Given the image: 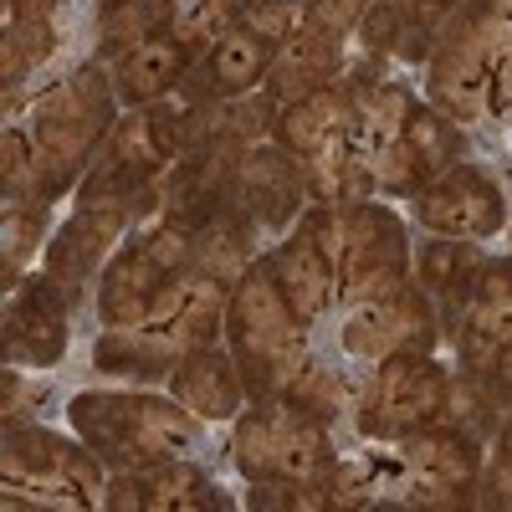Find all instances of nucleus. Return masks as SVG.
<instances>
[{"instance_id":"37","label":"nucleus","mask_w":512,"mask_h":512,"mask_svg":"<svg viewBox=\"0 0 512 512\" xmlns=\"http://www.w3.org/2000/svg\"><path fill=\"white\" fill-rule=\"evenodd\" d=\"M0 149H6V200H41V169H36V149H31V134H21V128H6V139H0Z\"/></svg>"},{"instance_id":"33","label":"nucleus","mask_w":512,"mask_h":512,"mask_svg":"<svg viewBox=\"0 0 512 512\" xmlns=\"http://www.w3.org/2000/svg\"><path fill=\"white\" fill-rule=\"evenodd\" d=\"M287 405H297L303 415H313V420H333L338 410H344V379H338L333 369H323V364H303L297 369V379L287 384V395H282Z\"/></svg>"},{"instance_id":"20","label":"nucleus","mask_w":512,"mask_h":512,"mask_svg":"<svg viewBox=\"0 0 512 512\" xmlns=\"http://www.w3.org/2000/svg\"><path fill=\"white\" fill-rule=\"evenodd\" d=\"M164 267L149 256L144 236H134L128 246H118L103 267V282H98V318L103 328H139L154 308V297L164 287Z\"/></svg>"},{"instance_id":"31","label":"nucleus","mask_w":512,"mask_h":512,"mask_svg":"<svg viewBox=\"0 0 512 512\" xmlns=\"http://www.w3.org/2000/svg\"><path fill=\"white\" fill-rule=\"evenodd\" d=\"M405 144L420 154V164L431 169V180H436L441 169H451L461 159V128L436 103H415L410 118H405Z\"/></svg>"},{"instance_id":"29","label":"nucleus","mask_w":512,"mask_h":512,"mask_svg":"<svg viewBox=\"0 0 512 512\" xmlns=\"http://www.w3.org/2000/svg\"><path fill=\"white\" fill-rule=\"evenodd\" d=\"M47 241V200H11L6 221H0V272L6 287H21V267L36 256V246Z\"/></svg>"},{"instance_id":"36","label":"nucleus","mask_w":512,"mask_h":512,"mask_svg":"<svg viewBox=\"0 0 512 512\" xmlns=\"http://www.w3.org/2000/svg\"><path fill=\"white\" fill-rule=\"evenodd\" d=\"M246 502L267 507V512H323V507H333L328 482H251Z\"/></svg>"},{"instance_id":"18","label":"nucleus","mask_w":512,"mask_h":512,"mask_svg":"<svg viewBox=\"0 0 512 512\" xmlns=\"http://www.w3.org/2000/svg\"><path fill=\"white\" fill-rule=\"evenodd\" d=\"M267 267H272L282 297L292 303V313L303 318V323H318L328 313V303L338 297V262H333L328 241L308 221L267 256Z\"/></svg>"},{"instance_id":"14","label":"nucleus","mask_w":512,"mask_h":512,"mask_svg":"<svg viewBox=\"0 0 512 512\" xmlns=\"http://www.w3.org/2000/svg\"><path fill=\"white\" fill-rule=\"evenodd\" d=\"M123 226H134V210L128 205H77L67 216V226L47 241V267L41 272L77 303V292L98 277L103 256L118 251L113 241L123 236Z\"/></svg>"},{"instance_id":"40","label":"nucleus","mask_w":512,"mask_h":512,"mask_svg":"<svg viewBox=\"0 0 512 512\" xmlns=\"http://www.w3.org/2000/svg\"><path fill=\"white\" fill-rule=\"evenodd\" d=\"M410 16H400L390 0H374L369 6V16L359 21V41L369 52H395V41H400V26H405Z\"/></svg>"},{"instance_id":"35","label":"nucleus","mask_w":512,"mask_h":512,"mask_svg":"<svg viewBox=\"0 0 512 512\" xmlns=\"http://www.w3.org/2000/svg\"><path fill=\"white\" fill-rule=\"evenodd\" d=\"M241 26L251 36H262L277 52L282 41H292L297 31H303V0H251V6L241 11Z\"/></svg>"},{"instance_id":"39","label":"nucleus","mask_w":512,"mask_h":512,"mask_svg":"<svg viewBox=\"0 0 512 512\" xmlns=\"http://www.w3.org/2000/svg\"><path fill=\"white\" fill-rule=\"evenodd\" d=\"M374 0H303V26L328 31V36H349L369 16Z\"/></svg>"},{"instance_id":"25","label":"nucleus","mask_w":512,"mask_h":512,"mask_svg":"<svg viewBox=\"0 0 512 512\" xmlns=\"http://www.w3.org/2000/svg\"><path fill=\"white\" fill-rule=\"evenodd\" d=\"M349 98H354V123H349V134L359 144V154H379L390 139L405 134V118L415 108V98L400 88V82L390 77H379L374 67L364 72H349Z\"/></svg>"},{"instance_id":"12","label":"nucleus","mask_w":512,"mask_h":512,"mask_svg":"<svg viewBox=\"0 0 512 512\" xmlns=\"http://www.w3.org/2000/svg\"><path fill=\"white\" fill-rule=\"evenodd\" d=\"M226 303H231V287L190 267V272L169 277L159 287L154 308H149V318L139 328L164 338V344L175 349V359H185L195 349H210L226 333Z\"/></svg>"},{"instance_id":"41","label":"nucleus","mask_w":512,"mask_h":512,"mask_svg":"<svg viewBox=\"0 0 512 512\" xmlns=\"http://www.w3.org/2000/svg\"><path fill=\"white\" fill-rule=\"evenodd\" d=\"M487 113H492V118H502V123H512V47H507V57H502V62H497V72H492Z\"/></svg>"},{"instance_id":"2","label":"nucleus","mask_w":512,"mask_h":512,"mask_svg":"<svg viewBox=\"0 0 512 512\" xmlns=\"http://www.w3.org/2000/svg\"><path fill=\"white\" fill-rule=\"evenodd\" d=\"M226 344H231V359L246 379V395L256 405L282 400L287 384L297 379V369L308 364V323L292 313V303L282 297L267 262H256L231 287Z\"/></svg>"},{"instance_id":"17","label":"nucleus","mask_w":512,"mask_h":512,"mask_svg":"<svg viewBox=\"0 0 512 512\" xmlns=\"http://www.w3.org/2000/svg\"><path fill=\"white\" fill-rule=\"evenodd\" d=\"M456 349L466 374L487 379V369L497 364L502 349H512V262L497 256L487 262L466 292V308H461V333H456Z\"/></svg>"},{"instance_id":"44","label":"nucleus","mask_w":512,"mask_h":512,"mask_svg":"<svg viewBox=\"0 0 512 512\" xmlns=\"http://www.w3.org/2000/svg\"><path fill=\"white\" fill-rule=\"evenodd\" d=\"M436 6H446V11H456V6H466V0H436Z\"/></svg>"},{"instance_id":"11","label":"nucleus","mask_w":512,"mask_h":512,"mask_svg":"<svg viewBox=\"0 0 512 512\" xmlns=\"http://www.w3.org/2000/svg\"><path fill=\"white\" fill-rule=\"evenodd\" d=\"M436 303L425 287H400L379 303H359L344 318V349L354 359H400V354H436Z\"/></svg>"},{"instance_id":"24","label":"nucleus","mask_w":512,"mask_h":512,"mask_svg":"<svg viewBox=\"0 0 512 512\" xmlns=\"http://www.w3.org/2000/svg\"><path fill=\"white\" fill-rule=\"evenodd\" d=\"M354 123V98H349V82H333L323 93H308L297 103H282L272 118V139L282 149H292L297 159H313L318 149H328L333 139H344Z\"/></svg>"},{"instance_id":"4","label":"nucleus","mask_w":512,"mask_h":512,"mask_svg":"<svg viewBox=\"0 0 512 512\" xmlns=\"http://www.w3.org/2000/svg\"><path fill=\"white\" fill-rule=\"evenodd\" d=\"M512 47V0H466L441 26L431 57H425V88L441 113L472 123L487 113L492 72Z\"/></svg>"},{"instance_id":"15","label":"nucleus","mask_w":512,"mask_h":512,"mask_svg":"<svg viewBox=\"0 0 512 512\" xmlns=\"http://www.w3.org/2000/svg\"><path fill=\"white\" fill-rule=\"evenodd\" d=\"M67 313H72V297L47 272L26 277L21 287H11V303H6V354L31 364V369H52L67 354Z\"/></svg>"},{"instance_id":"3","label":"nucleus","mask_w":512,"mask_h":512,"mask_svg":"<svg viewBox=\"0 0 512 512\" xmlns=\"http://www.w3.org/2000/svg\"><path fill=\"white\" fill-rule=\"evenodd\" d=\"M113 77L98 67H77L67 82L31 108V149L41 169V200H57L62 190H77L82 175L93 169L98 149L113 134Z\"/></svg>"},{"instance_id":"32","label":"nucleus","mask_w":512,"mask_h":512,"mask_svg":"<svg viewBox=\"0 0 512 512\" xmlns=\"http://www.w3.org/2000/svg\"><path fill=\"white\" fill-rule=\"evenodd\" d=\"M369 180H374V190H390V195H405V200H415L425 185H431V169L420 164V154L405 144V134L400 139H390L379 154H369Z\"/></svg>"},{"instance_id":"43","label":"nucleus","mask_w":512,"mask_h":512,"mask_svg":"<svg viewBox=\"0 0 512 512\" xmlns=\"http://www.w3.org/2000/svg\"><path fill=\"white\" fill-rule=\"evenodd\" d=\"M487 384H492V390H497L502 400H512V349H502V354H497V364L487 369Z\"/></svg>"},{"instance_id":"9","label":"nucleus","mask_w":512,"mask_h":512,"mask_svg":"<svg viewBox=\"0 0 512 512\" xmlns=\"http://www.w3.org/2000/svg\"><path fill=\"white\" fill-rule=\"evenodd\" d=\"M446 390L451 379L431 354L379 359L359 395V431L374 441H405L446 415Z\"/></svg>"},{"instance_id":"8","label":"nucleus","mask_w":512,"mask_h":512,"mask_svg":"<svg viewBox=\"0 0 512 512\" xmlns=\"http://www.w3.org/2000/svg\"><path fill=\"white\" fill-rule=\"evenodd\" d=\"M410 287V241L390 205L354 200L338 210V297L349 308Z\"/></svg>"},{"instance_id":"5","label":"nucleus","mask_w":512,"mask_h":512,"mask_svg":"<svg viewBox=\"0 0 512 512\" xmlns=\"http://www.w3.org/2000/svg\"><path fill=\"white\" fill-rule=\"evenodd\" d=\"M0 477H6L11 507H62L82 512L108 497L103 456L88 441H67L47 425L6 420V451H0Z\"/></svg>"},{"instance_id":"45","label":"nucleus","mask_w":512,"mask_h":512,"mask_svg":"<svg viewBox=\"0 0 512 512\" xmlns=\"http://www.w3.org/2000/svg\"><path fill=\"white\" fill-rule=\"evenodd\" d=\"M164 6H169V0H164Z\"/></svg>"},{"instance_id":"21","label":"nucleus","mask_w":512,"mask_h":512,"mask_svg":"<svg viewBox=\"0 0 512 512\" xmlns=\"http://www.w3.org/2000/svg\"><path fill=\"white\" fill-rule=\"evenodd\" d=\"M272 57H277V52L267 47V41L251 36V31L236 21L226 36H216V41L205 47L200 72H195V82H190V93H195V98H216V103L246 98V93L262 88V77H267Z\"/></svg>"},{"instance_id":"28","label":"nucleus","mask_w":512,"mask_h":512,"mask_svg":"<svg viewBox=\"0 0 512 512\" xmlns=\"http://www.w3.org/2000/svg\"><path fill=\"white\" fill-rule=\"evenodd\" d=\"M93 364L103 374H118V379H159V374L175 369L180 359L149 328H108L93 344Z\"/></svg>"},{"instance_id":"22","label":"nucleus","mask_w":512,"mask_h":512,"mask_svg":"<svg viewBox=\"0 0 512 512\" xmlns=\"http://www.w3.org/2000/svg\"><path fill=\"white\" fill-rule=\"evenodd\" d=\"M169 395L185 410H195L200 420H236L241 400H246V379L236 369V359L226 349H195L169 369Z\"/></svg>"},{"instance_id":"26","label":"nucleus","mask_w":512,"mask_h":512,"mask_svg":"<svg viewBox=\"0 0 512 512\" xmlns=\"http://www.w3.org/2000/svg\"><path fill=\"white\" fill-rule=\"evenodd\" d=\"M256 231L262 226H256L236 200H226L216 216L195 231V272L236 287L256 267Z\"/></svg>"},{"instance_id":"19","label":"nucleus","mask_w":512,"mask_h":512,"mask_svg":"<svg viewBox=\"0 0 512 512\" xmlns=\"http://www.w3.org/2000/svg\"><path fill=\"white\" fill-rule=\"evenodd\" d=\"M349 57H344V36H328L303 26L292 41H282L272 67H267V98L272 103H297L308 93H323L344 77Z\"/></svg>"},{"instance_id":"38","label":"nucleus","mask_w":512,"mask_h":512,"mask_svg":"<svg viewBox=\"0 0 512 512\" xmlns=\"http://www.w3.org/2000/svg\"><path fill=\"white\" fill-rule=\"evenodd\" d=\"M477 502L482 507H497V512L512 507V415L502 420V431H497V451L487 461V477L477 487Z\"/></svg>"},{"instance_id":"27","label":"nucleus","mask_w":512,"mask_h":512,"mask_svg":"<svg viewBox=\"0 0 512 512\" xmlns=\"http://www.w3.org/2000/svg\"><path fill=\"white\" fill-rule=\"evenodd\" d=\"M482 267H487V256L461 236H431L420 246V287L431 292V303L436 297L441 303H466Z\"/></svg>"},{"instance_id":"34","label":"nucleus","mask_w":512,"mask_h":512,"mask_svg":"<svg viewBox=\"0 0 512 512\" xmlns=\"http://www.w3.org/2000/svg\"><path fill=\"white\" fill-rule=\"evenodd\" d=\"M52 52H57V26L52 21H11V31H6V88H16V82L26 72H36Z\"/></svg>"},{"instance_id":"6","label":"nucleus","mask_w":512,"mask_h":512,"mask_svg":"<svg viewBox=\"0 0 512 512\" xmlns=\"http://www.w3.org/2000/svg\"><path fill=\"white\" fill-rule=\"evenodd\" d=\"M231 461L246 482H323L333 472L328 425L287 400H267L236 415Z\"/></svg>"},{"instance_id":"7","label":"nucleus","mask_w":512,"mask_h":512,"mask_svg":"<svg viewBox=\"0 0 512 512\" xmlns=\"http://www.w3.org/2000/svg\"><path fill=\"white\" fill-rule=\"evenodd\" d=\"M379 492H400L405 507H472L482 487V451L477 436L456 425H425L410 431L395 461H374Z\"/></svg>"},{"instance_id":"10","label":"nucleus","mask_w":512,"mask_h":512,"mask_svg":"<svg viewBox=\"0 0 512 512\" xmlns=\"http://www.w3.org/2000/svg\"><path fill=\"white\" fill-rule=\"evenodd\" d=\"M415 221L431 236H461V241H487L507 226V195L487 169L456 159L451 169L415 195Z\"/></svg>"},{"instance_id":"16","label":"nucleus","mask_w":512,"mask_h":512,"mask_svg":"<svg viewBox=\"0 0 512 512\" xmlns=\"http://www.w3.org/2000/svg\"><path fill=\"white\" fill-rule=\"evenodd\" d=\"M103 507L113 512H205V507H226L221 487L210 482L190 456L144 466V472H118L108 482Z\"/></svg>"},{"instance_id":"13","label":"nucleus","mask_w":512,"mask_h":512,"mask_svg":"<svg viewBox=\"0 0 512 512\" xmlns=\"http://www.w3.org/2000/svg\"><path fill=\"white\" fill-rule=\"evenodd\" d=\"M231 200L262 231H282L287 221H297V210H303V200H308V169L282 144H251L236 164Z\"/></svg>"},{"instance_id":"23","label":"nucleus","mask_w":512,"mask_h":512,"mask_svg":"<svg viewBox=\"0 0 512 512\" xmlns=\"http://www.w3.org/2000/svg\"><path fill=\"white\" fill-rule=\"evenodd\" d=\"M190 72V52L180 47L175 36H149V41H139V47H128V52H118L113 57V93H118V103H128V108H149V103H164L169 93L180 88V77Z\"/></svg>"},{"instance_id":"42","label":"nucleus","mask_w":512,"mask_h":512,"mask_svg":"<svg viewBox=\"0 0 512 512\" xmlns=\"http://www.w3.org/2000/svg\"><path fill=\"white\" fill-rule=\"evenodd\" d=\"M67 0H11V21H52Z\"/></svg>"},{"instance_id":"30","label":"nucleus","mask_w":512,"mask_h":512,"mask_svg":"<svg viewBox=\"0 0 512 512\" xmlns=\"http://www.w3.org/2000/svg\"><path fill=\"white\" fill-rule=\"evenodd\" d=\"M169 21V6L164 0H103L98 6V41L108 52H128L139 41L159 36Z\"/></svg>"},{"instance_id":"1","label":"nucleus","mask_w":512,"mask_h":512,"mask_svg":"<svg viewBox=\"0 0 512 512\" xmlns=\"http://www.w3.org/2000/svg\"><path fill=\"white\" fill-rule=\"evenodd\" d=\"M67 420L118 472H144V466L190 456L200 441L195 410H185L180 400L134 395V390H82L72 395Z\"/></svg>"}]
</instances>
